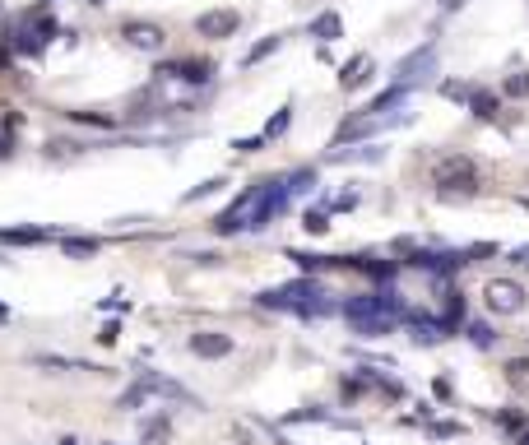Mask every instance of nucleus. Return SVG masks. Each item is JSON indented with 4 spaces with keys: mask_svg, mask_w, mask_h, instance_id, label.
Wrapping results in <instances>:
<instances>
[{
    "mask_svg": "<svg viewBox=\"0 0 529 445\" xmlns=\"http://www.w3.org/2000/svg\"><path fill=\"white\" fill-rule=\"evenodd\" d=\"M432 186L441 195H473L479 190V162H473L469 153H445L436 167H432Z\"/></svg>",
    "mask_w": 529,
    "mask_h": 445,
    "instance_id": "1",
    "label": "nucleus"
},
{
    "mask_svg": "<svg viewBox=\"0 0 529 445\" xmlns=\"http://www.w3.org/2000/svg\"><path fill=\"white\" fill-rule=\"evenodd\" d=\"M483 297H488V311H497V316L525 311V288L516 284V278H492V284L483 288Z\"/></svg>",
    "mask_w": 529,
    "mask_h": 445,
    "instance_id": "2",
    "label": "nucleus"
},
{
    "mask_svg": "<svg viewBox=\"0 0 529 445\" xmlns=\"http://www.w3.org/2000/svg\"><path fill=\"white\" fill-rule=\"evenodd\" d=\"M154 74L158 79H181V83H209L214 79V61H205V56H181V61H163Z\"/></svg>",
    "mask_w": 529,
    "mask_h": 445,
    "instance_id": "3",
    "label": "nucleus"
},
{
    "mask_svg": "<svg viewBox=\"0 0 529 445\" xmlns=\"http://www.w3.org/2000/svg\"><path fill=\"white\" fill-rule=\"evenodd\" d=\"M121 38L135 47V51H149V56H158L163 47H167V33L158 23H149V19H130L126 28H121Z\"/></svg>",
    "mask_w": 529,
    "mask_h": 445,
    "instance_id": "4",
    "label": "nucleus"
},
{
    "mask_svg": "<svg viewBox=\"0 0 529 445\" xmlns=\"http://www.w3.org/2000/svg\"><path fill=\"white\" fill-rule=\"evenodd\" d=\"M432 61H436V42H423L418 51H409L404 61L395 65V79L400 83H413V79H423L428 70H432Z\"/></svg>",
    "mask_w": 529,
    "mask_h": 445,
    "instance_id": "5",
    "label": "nucleus"
},
{
    "mask_svg": "<svg viewBox=\"0 0 529 445\" xmlns=\"http://www.w3.org/2000/svg\"><path fill=\"white\" fill-rule=\"evenodd\" d=\"M195 28H200V38H233L242 28V14L237 10H209L195 19Z\"/></svg>",
    "mask_w": 529,
    "mask_h": 445,
    "instance_id": "6",
    "label": "nucleus"
},
{
    "mask_svg": "<svg viewBox=\"0 0 529 445\" xmlns=\"http://www.w3.org/2000/svg\"><path fill=\"white\" fill-rule=\"evenodd\" d=\"M367 74H372V56H353V61L339 70V89H362Z\"/></svg>",
    "mask_w": 529,
    "mask_h": 445,
    "instance_id": "7",
    "label": "nucleus"
},
{
    "mask_svg": "<svg viewBox=\"0 0 529 445\" xmlns=\"http://www.w3.org/2000/svg\"><path fill=\"white\" fill-rule=\"evenodd\" d=\"M339 33H344V23H339V14H334V10H325V14L312 19V38L316 42H334Z\"/></svg>",
    "mask_w": 529,
    "mask_h": 445,
    "instance_id": "8",
    "label": "nucleus"
},
{
    "mask_svg": "<svg viewBox=\"0 0 529 445\" xmlns=\"http://www.w3.org/2000/svg\"><path fill=\"white\" fill-rule=\"evenodd\" d=\"M190 348L200 353V357H223V353L233 348V339H223V334H195Z\"/></svg>",
    "mask_w": 529,
    "mask_h": 445,
    "instance_id": "9",
    "label": "nucleus"
},
{
    "mask_svg": "<svg viewBox=\"0 0 529 445\" xmlns=\"http://www.w3.org/2000/svg\"><path fill=\"white\" fill-rule=\"evenodd\" d=\"M507 385L516 395H529V357H511L507 362Z\"/></svg>",
    "mask_w": 529,
    "mask_h": 445,
    "instance_id": "10",
    "label": "nucleus"
},
{
    "mask_svg": "<svg viewBox=\"0 0 529 445\" xmlns=\"http://www.w3.org/2000/svg\"><path fill=\"white\" fill-rule=\"evenodd\" d=\"M469 107H473V117H479V121H492L497 117V93L492 89H473Z\"/></svg>",
    "mask_w": 529,
    "mask_h": 445,
    "instance_id": "11",
    "label": "nucleus"
},
{
    "mask_svg": "<svg viewBox=\"0 0 529 445\" xmlns=\"http://www.w3.org/2000/svg\"><path fill=\"white\" fill-rule=\"evenodd\" d=\"M404 98H409V83H395V89H385V93H381V98H376V102L367 107V117H381V111H390V107H400Z\"/></svg>",
    "mask_w": 529,
    "mask_h": 445,
    "instance_id": "12",
    "label": "nucleus"
},
{
    "mask_svg": "<svg viewBox=\"0 0 529 445\" xmlns=\"http://www.w3.org/2000/svg\"><path fill=\"white\" fill-rule=\"evenodd\" d=\"M278 47H284V33H274V38H265L260 47H251V51H246V61H242V65H256V61H265V56H274Z\"/></svg>",
    "mask_w": 529,
    "mask_h": 445,
    "instance_id": "13",
    "label": "nucleus"
},
{
    "mask_svg": "<svg viewBox=\"0 0 529 445\" xmlns=\"http://www.w3.org/2000/svg\"><path fill=\"white\" fill-rule=\"evenodd\" d=\"M288 121H293V107H278L274 117H269V126H265V139H278L288 130Z\"/></svg>",
    "mask_w": 529,
    "mask_h": 445,
    "instance_id": "14",
    "label": "nucleus"
},
{
    "mask_svg": "<svg viewBox=\"0 0 529 445\" xmlns=\"http://www.w3.org/2000/svg\"><path fill=\"white\" fill-rule=\"evenodd\" d=\"M501 93H511V98H529V70L511 74L507 83H501Z\"/></svg>",
    "mask_w": 529,
    "mask_h": 445,
    "instance_id": "15",
    "label": "nucleus"
},
{
    "mask_svg": "<svg viewBox=\"0 0 529 445\" xmlns=\"http://www.w3.org/2000/svg\"><path fill=\"white\" fill-rule=\"evenodd\" d=\"M469 339L479 344V348H492V329L488 325H469Z\"/></svg>",
    "mask_w": 529,
    "mask_h": 445,
    "instance_id": "16",
    "label": "nucleus"
},
{
    "mask_svg": "<svg viewBox=\"0 0 529 445\" xmlns=\"http://www.w3.org/2000/svg\"><path fill=\"white\" fill-rule=\"evenodd\" d=\"M47 232H38V228H19V232H5V241H42Z\"/></svg>",
    "mask_w": 529,
    "mask_h": 445,
    "instance_id": "17",
    "label": "nucleus"
},
{
    "mask_svg": "<svg viewBox=\"0 0 529 445\" xmlns=\"http://www.w3.org/2000/svg\"><path fill=\"white\" fill-rule=\"evenodd\" d=\"M330 228V222H325V214L316 209V214H306V232H325Z\"/></svg>",
    "mask_w": 529,
    "mask_h": 445,
    "instance_id": "18",
    "label": "nucleus"
},
{
    "mask_svg": "<svg viewBox=\"0 0 529 445\" xmlns=\"http://www.w3.org/2000/svg\"><path fill=\"white\" fill-rule=\"evenodd\" d=\"M501 427H511V432H520V427H525V413H501Z\"/></svg>",
    "mask_w": 529,
    "mask_h": 445,
    "instance_id": "19",
    "label": "nucleus"
},
{
    "mask_svg": "<svg viewBox=\"0 0 529 445\" xmlns=\"http://www.w3.org/2000/svg\"><path fill=\"white\" fill-rule=\"evenodd\" d=\"M455 10H464V0H441V14H455Z\"/></svg>",
    "mask_w": 529,
    "mask_h": 445,
    "instance_id": "20",
    "label": "nucleus"
},
{
    "mask_svg": "<svg viewBox=\"0 0 529 445\" xmlns=\"http://www.w3.org/2000/svg\"><path fill=\"white\" fill-rule=\"evenodd\" d=\"M516 265H529V246H520V250H516Z\"/></svg>",
    "mask_w": 529,
    "mask_h": 445,
    "instance_id": "21",
    "label": "nucleus"
},
{
    "mask_svg": "<svg viewBox=\"0 0 529 445\" xmlns=\"http://www.w3.org/2000/svg\"><path fill=\"white\" fill-rule=\"evenodd\" d=\"M89 5H107V0H89Z\"/></svg>",
    "mask_w": 529,
    "mask_h": 445,
    "instance_id": "22",
    "label": "nucleus"
},
{
    "mask_svg": "<svg viewBox=\"0 0 529 445\" xmlns=\"http://www.w3.org/2000/svg\"><path fill=\"white\" fill-rule=\"evenodd\" d=\"M520 445H529V436H520Z\"/></svg>",
    "mask_w": 529,
    "mask_h": 445,
    "instance_id": "23",
    "label": "nucleus"
},
{
    "mask_svg": "<svg viewBox=\"0 0 529 445\" xmlns=\"http://www.w3.org/2000/svg\"><path fill=\"white\" fill-rule=\"evenodd\" d=\"M0 10H5V0H0Z\"/></svg>",
    "mask_w": 529,
    "mask_h": 445,
    "instance_id": "24",
    "label": "nucleus"
}]
</instances>
